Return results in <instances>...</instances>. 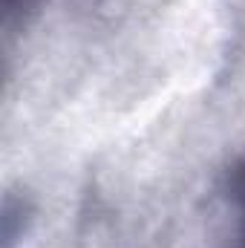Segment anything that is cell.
Returning a JSON list of instances; mask_svg holds the SVG:
<instances>
[{
  "label": "cell",
  "instance_id": "3957f363",
  "mask_svg": "<svg viewBox=\"0 0 245 248\" xmlns=\"http://www.w3.org/2000/svg\"><path fill=\"white\" fill-rule=\"evenodd\" d=\"M46 0H0V9H3V29L12 35L17 29H26L35 15L44 9Z\"/></svg>",
  "mask_w": 245,
  "mask_h": 248
},
{
  "label": "cell",
  "instance_id": "6da1fadb",
  "mask_svg": "<svg viewBox=\"0 0 245 248\" xmlns=\"http://www.w3.org/2000/svg\"><path fill=\"white\" fill-rule=\"evenodd\" d=\"M225 199L234 222V248H245V156L225 170Z\"/></svg>",
  "mask_w": 245,
  "mask_h": 248
},
{
  "label": "cell",
  "instance_id": "7a4b0ae2",
  "mask_svg": "<svg viewBox=\"0 0 245 248\" xmlns=\"http://www.w3.org/2000/svg\"><path fill=\"white\" fill-rule=\"evenodd\" d=\"M29 214L32 211H29L26 199L17 202L15 196H6V202H3V248H15L17 240H23L26 222L32 219Z\"/></svg>",
  "mask_w": 245,
  "mask_h": 248
}]
</instances>
